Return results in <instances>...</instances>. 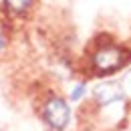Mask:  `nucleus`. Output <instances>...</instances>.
Instances as JSON below:
<instances>
[{
  "mask_svg": "<svg viewBox=\"0 0 131 131\" xmlns=\"http://www.w3.org/2000/svg\"><path fill=\"white\" fill-rule=\"evenodd\" d=\"M129 61L131 52L117 45H105V47L97 49L93 54V67L99 75H111L115 71H121Z\"/></svg>",
  "mask_w": 131,
  "mask_h": 131,
  "instance_id": "f257e3e1",
  "label": "nucleus"
},
{
  "mask_svg": "<svg viewBox=\"0 0 131 131\" xmlns=\"http://www.w3.org/2000/svg\"><path fill=\"white\" fill-rule=\"evenodd\" d=\"M42 115H45V121L49 123L52 129L61 131V129H65V127H67L69 117H71V111H69V105H67L65 99L50 97L49 101L45 103Z\"/></svg>",
  "mask_w": 131,
  "mask_h": 131,
  "instance_id": "f03ea898",
  "label": "nucleus"
},
{
  "mask_svg": "<svg viewBox=\"0 0 131 131\" xmlns=\"http://www.w3.org/2000/svg\"><path fill=\"white\" fill-rule=\"evenodd\" d=\"M95 99H97L99 105H111L115 101H121L123 99V87L119 83H103L95 89Z\"/></svg>",
  "mask_w": 131,
  "mask_h": 131,
  "instance_id": "7ed1b4c3",
  "label": "nucleus"
},
{
  "mask_svg": "<svg viewBox=\"0 0 131 131\" xmlns=\"http://www.w3.org/2000/svg\"><path fill=\"white\" fill-rule=\"evenodd\" d=\"M32 2L34 0H4V6L14 14H22L32 6Z\"/></svg>",
  "mask_w": 131,
  "mask_h": 131,
  "instance_id": "20e7f679",
  "label": "nucleus"
},
{
  "mask_svg": "<svg viewBox=\"0 0 131 131\" xmlns=\"http://www.w3.org/2000/svg\"><path fill=\"white\" fill-rule=\"evenodd\" d=\"M83 93H85V85H79L77 89H73V93H71V99L73 101H79L83 97Z\"/></svg>",
  "mask_w": 131,
  "mask_h": 131,
  "instance_id": "39448f33",
  "label": "nucleus"
},
{
  "mask_svg": "<svg viewBox=\"0 0 131 131\" xmlns=\"http://www.w3.org/2000/svg\"><path fill=\"white\" fill-rule=\"evenodd\" d=\"M4 49V40H2V36H0V50Z\"/></svg>",
  "mask_w": 131,
  "mask_h": 131,
  "instance_id": "423d86ee",
  "label": "nucleus"
}]
</instances>
